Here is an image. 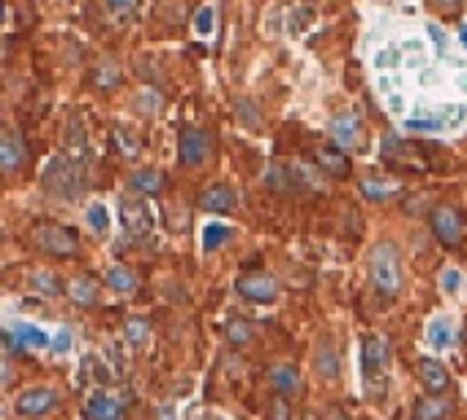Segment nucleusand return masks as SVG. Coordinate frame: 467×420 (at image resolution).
<instances>
[{
    "label": "nucleus",
    "mask_w": 467,
    "mask_h": 420,
    "mask_svg": "<svg viewBox=\"0 0 467 420\" xmlns=\"http://www.w3.org/2000/svg\"><path fill=\"white\" fill-rule=\"evenodd\" d=\"M369 273H372V281L377 286L380 295L386 297H396L399 289H402V254L399 249L383 240L372 249L369 254Z\"/></svg>",
    "instance_id": "nucleus-1"
},
{
    "label": "nucleus",
    "mask_w": 467,
    "mask_h": 420,
    "mask_svg": "<svg viewBox=\"0 0 467 420\" xmlns=\"http://www.w3.org/2000/svg\"><path fill=\"white\" fill-rule=\"evenodd\" d=\"M58 404V393L52 388H33V390H25L17 396V415L22 418H41L47 412H52Z\"/></svg>",
    "instance_id": "nucleus-2"
},
{
    "label": "nucleus",
    "mask_w": 467,
    "mask_h": 420,
    "mask_svg": "<svg viewBox=\"0 0 467 420\" xmlns=\"http://www.w3.org/2000/svg\"><path fill=\"white\" fill-rule=\"evenodd\" d=\"M432 229L446 246H457L465 238V221L451 205H440L432 210Z\"/></svg>",
    "instance_id": "nucleus-3"
},
{
    "label": "nucleus",
    "mask_w": 467,
    "mask_h": 420,
    "mask_svg": "<svg viewBox=\"0 0 467 420\" xmlns=\"http://www.w3.org/2000/svg\"><path fill=\"white\" fill-rule=\"evenodd\" d=\"M238 295H243L246 300H254V303H271L279 292V284L273 276L268 273H249V276H240L235 284Z\"/></svg>",
    "instance_id": "nucleus-4"
},
{
    "label": "nucleus",
    "mask_w": 467,
    "mask_h": 420,
    "mask_svg": "<svg viewBox=\"0 0 467 420\" xmlns=\"http://www.w3.org/2000/svg\"><path fill=\"white\" fill-rule=\"evenodd\" d=\"M361 360H364V377L366 382H380V371L388 366V342L383 336H369L361 347Z\"/></svg>",
    "instance_id": "nucleus-5"
},
{
    "label": "nucleus",
    "mask_w": 467,
    "mask_h": 420,
    "mask_svg": "<svg viewBox=\"0 0 467 420\" xmlns=\"http://www.w3.org/2000/svg\"><path fill=\"white\" fill-rule=\"evenodd\" d=\"M36 240L47 254H55V257L77 254V238H74V232H69L63 227H41L36 232Z\"/></svg>",
    "instance_id": "nucleus-6"
},
{
    "label": "nucleus",
    "mask_w": 467,
    "mask_h": 420,
    "mask_svg": "<svg viewBox=\"0 0 467 420\" xmlns=\"http://www.w3.org/2000/svg\"><path fill=\"white\" fill-rule=\"evenodd\" d=\"M123 412H126V404H121L110 393H93L82 410L85 420H123Z\"/></svg>",
    "instance_id": "nucleus-7"
},
{
    "label": "nucleus",
    "mask_w": 467,
    "mask_h": 420,
    "mask_svg": "<svg viewBox=\"0 0 467 420\" xmlns=\"http://www.w3.org/2000/svg\"><path fill=\"white\" fill-rule=\"evenodd\" d=\"M121 221L126 227V232L132 235H148L154 229V218H151V210L145 208L143 202L137 200H123L121 202Z\"/></svg>",
    "instance_id": "nucleus-8"
},
{
    "label": "nucleus",
    "mask_w": 467,
    "mask_h": 420,
    "mask_svg": "<svg viewBox=\"0 0 467 420\" xmlns=\"http://www.w3.org/2000/svg\"><path fill=\"white\" fill-rule=\"evenodd\" d=\"M418 377H421V385L429 390V393H443V390H448V385H451V377H448V368L440 363V360H435V357H421L418 360Z\"/></svg>",
    "instance_id": "nucleus-9"
},
{
    "label": "nucleus",
    "mask_w": 467,
    "mask_h": 420,
    "mask_svg": "<svg viewBox=\"0 0 467 420\" xmlns=\"http://www.w3.org/2000/svg\"><path fill=\"white\" fill-rule=\"evenodd\" d=\"M44 183H47V189L55 191V194H63V197L69 194V197H74V194L69 191V186H77L79 180L66 158H55V161L47 167V172H44Z\"/></svg>",
    "instance_id": "nucleus-10"
},
{
    "label": "nucleus",
    "mask_w": 467,
    "mask_h": 420,
    "mask_svg": "<svg viewBox=\"0 0 467 420\" xmlns=\"http://www.w3.org/2000/svg\"><path fill=\"white\" fill-rule=\"evenodd\" d=\"M211 150V137L200 129H186L180 134V161L183 164H200Z\"/></svg>",
    "instance_id": "nucleus-11"
},
{
    "label": "nucleus",
    "mask_w": 467,
    "mask_h": 420,
    "mask_svg": "<svg viewBox=\"0 0 467 420\" xmlns=\"http://www.w3.org/2000/svg\"><path fill=\"white\" fill-rule=\"evenodd\" d=\"M314 371L320 379H336L339 377V352L331 339H322L314 352Z\"/></svg>",
    "instance_id": "nucleus-12"
},
{
    "label": "nucleus",
    "mask_w": 467,
    "mask_h": 420,
    "mask_svg": "<svg viewBox=\"0 0 467 420\" xmlns=\"http://www.w3.org/2000/svg\"><path fill=\"white\" fill-rule=\"evenodd\" d=\"M268 379H271V385L279 396H293V393L301 390V377H298L295 366H290V363H276L271 368Z\"/></svg>",
    "instance_id": "nucleus-13"
},
{
    "label": "nucleus",
    "mask_w": 467,
    "mask_h": 420,
    "mask_svg": "<svg viewBox=\"0 0 467 420\" xmlns=\"http://www.w3.org/2000/svg\"><path fill=\"white\" fill-rule=\"evenodd\" d=\"M200 208L208 213H230L235 208V194L227 186H211L203 197H200Z\"/></svg>",
    "instance_id": "nucleus-14"
},
{
    "label": "nucleus",
    "mask_w": 467,
    "mask_h": 420,
    "mask_svg": "<svg viewBox=\"0 0 467 420\" xmlns=\"http://www.w3.org/2000/svg\"><path fill=\"white\" fill-rule=\"evenodd\" d=\"M358 129H361V120H358V115H353V112L336 115V118L331 120V134L336 137V142H342V145H353V142L358 140Z\"/></svg>",
    "instance_id": "nucleus-15"
},
{
    "label": "nucleus",
    "mask_w": 467,
    "mask_h": 420,
    "mask_svg": "<svg viewBox=\"0 0 467 420\" xmlns=\"http://www.w3.org/2000/svg\"><path fill=\"white\" fill-rule=\"evenodd\" d=\"M426 339L435 350H448L454 344V325L448 317H435L426 328Z\"/></svg>",
    "instance_id": "nucleus-16"
},
{
    "label": "nucleus",
    "mask_w": 467,
    "mask_h": 420,
    "mask_svg": "<svg viewBox=\"0 0 467 420\" xmlns=\"http://www.w3.org/2000/svg\"><path fill=\"white\" fill-rule=\"evenodd\" d=\"M451 415V401L446 399H421L415 404V420H446Z\"/></svg>",
    "instance_id": "nucleus-17"
},
{
    "label": "nucleus",
    "mask_w": 467,
    "mask_h": 420,
    "mask_svg": "<svg viewBox=\"0 0 467 420\" xmlns=\"http://www.w3.org/2000/svg\"><path fill=\"white\" fill-rule=\"evenodd\" d=\"M69 295H72V300L77 303V306H93L96 300H98V286H96V281L87 279V276H77V279L69 284Z\"/></svg>",
    "instance_id": "nucleus-18"
},
{
    "label": "nucleus",
    "mask_w": 467,
    "mask_h": 420,
    "mask_svg": "<svg viewBox=\"0 0 467 420\" xmlns=\"http://www.w3.org/2000/svg\"><path fill=\"white\" fill-rule=\"evenodd\" d=\"M25 158H28V153H25L22 142H17L14 137H6L0 142V164L6 172H14Z\"/></svg>",
    "instance_id": "nucleus-19"
},
{
    "label": "nucleus",
    "mask_w": 467,
    "mask_h": 420,
    "mask_svg": "<svg viewBox=\"0 0 467 420\" xmlns=\"http://www.w3.org/2000/svg\"><path fill=\"white\" fill-rule=\"evenodd\" d=\"M14 336L19 339V344L28 350V347H52V339L44 333V330H39V328H33V325H17L14 328Z\"/></svg>",
    "instance_id": "nucleus-20"
},
{
    "label": "nucleus",
    "mask_w": 467,
    "mask_h": 420,
    "mask_svg": "<svg viewBox=\"0 0 467 420\" xmlns=\"http://www.w3.org/2000/svg\"><path fill=\"white\" fill-rule=\"evenodd\" d=\"M225 336H227V342L235 344V347H243V344H249L251 339H254V328L246 322V319H240V317H235L227 322V328H225Z\"/></svg>",
    "instance_id": "nucleus-21"
},
{
    "label": "nucleus",
    "mask_w": 467,
    "mask_h": 420,
    "mask_svg": "<svg viewBox=\"0 0 467 420\" xmlns=\"http://www.w3.org/2000/svg\"><path fill=\"white\" fill-rule=\"evenodd\" d=\"M317 161L328 175H336V178L347 175V158L336 150H317Z\"/></svg>",
    "instance_id": "nucleus-22"
},
{
    "label": "nucleus",
    "mask_w": 467,
    "mask_h": 420,
    "mask_svg": "<svg viewBox=\"0 0 467 420\" xmlns=\"http://www.w3.org/2000/svg\"><path fill=\"white\" fill-rule=\"evenodd\" d=\"M129 186H132L134 191H143V194H156V191L161 189V175L154 172V169L134 172V175H132V180H129Z\"/></svg>",
    "instance_id": "nucleus-23"
},
{
    "label": "nucleus",
    "mask_w": 467,
    "mask_h": 420,
    "mask_svg": "<svg viewBox=\"0 0 467 420\" xmlns=\"http://www.w3.org/2000/svg\"><path fill=\"white\" fill-rule=\"evenodd\" d=\"M227 240H230V227H225V224H208V227L203 229V246H205V251H214V249L225 246Z\"/></svg>",
    "instance_id": "nucleus-24"
},
{
    "label": "nucleus",
    "mask_w": 467,
    "mask_h": 420,
    "mask_svg": "<svg viewBox=\"0 0 467 420\" xmlns=\"http://www.w3.org/2000/svg\"><path fill=\"white\" fill-rule=\"evenodd\" d=\"M107 284L112 289H118V292H132V289H137V276L132 271H126V268H110L107 271Z\"/></svg>",
    "instance_id": "nucleus-25"
},
{
    "label": "nucleus",
    "mask_w": 467,
    "mask_h": 420,
    "mask_svg": "<svg viewBox=\"0 0 467 420\" xmlns=\"http://www.w3.org/2000/svg\"><path fill=\"white\" fill-rule=\"evenodd\" d=\"M361 191H364V197H366V200H372V202H383V200H388V197L396 194V186L383 183V180H366V183H361Z\"/></svg>",
    "instance_id": "nucleus-26"
},
{
    "label": "nucleus",
    "mask_w": 467,
    "mask_h": 420,
    "mask_svg": "<svg viewBox=\"0 0 467 420\" xmlns=\"http://www.w3.org/2000/svg\"><path fill=\"white\" fill-rule=\"evenodd\" d=\"M151 336V325L145 322V319H140V317H132L129 322H126V339H129V344H143L145 339Z\"/></svg>",
    "instance_id": "nucleus-27"
},
{
    "label": "nucleus",
    "mask_w": 467,
    "mask_h": 420,
    "mask_svg": "<svg viewBox=\"0 0 467 420\" xmlns=\"http://www.w3.org/2000/svg\"><path fill=\"white\" fill-rule=\"evenodd\" d=\"M87 224H90V229L93 232H107L110 229V213L104 205H93V208H87Z\"/></svg>",
    "instance_id": "nucleus-28"
},
{
    "label": "nucleus",
    "mask_w": 467,
    "mask_h": 420,
    "mask_svg": "<svg viewBox=\"0 0 467 420\" xmlns=\"http://www.w3.org/2000/svg\"><path fill=\"white\" fill-rule=\"evenodd\" d=\"M443 123H440V118L437 115H424V112H418V115H413L410 120H407V129H418V132H437Z\"/></svg>",
    "instance_id": "nucleus-29"
},
{
    "label": "nucleus",
    "mask_w": 467,
    "mask_h": 420,
    "mask_svg": "<svg viewBox=\"0 0 467 420\" xmlns=\"http://www.w3.org/2000/svg\"><path fill=\"white\" fill-rule=\"evenodd\" d=\"M238 115H240L243 126H249V129H260V112H257V107H254L249 98H240V101H238Z\"/></svg>",
    "instance_id": "nucleus-30"
},
{
    "label": "nucleus",
    "mask_w": 467,
    "mask_h": 420,
    "mask_svg": "<svg viewBox=\"0 0 467 420\" xmlns=\"http://www.w3.org/2000/svg\"><path fill=\"white\" fill-rule=\"evenodd\" d=\"M33 286H36L39 292H44V295H58V292H61V284L55 281L52 273H47V271L33 276Z\"/></svg>",
    "instance_id": "nucleus-31"
},
{
    "label": "nucleus",
    "mask_w": 467,
    "mask_h": 420,
    "mask_svg": "<svg viewBox=\"0 0 467 420\" xmlns=\"http://www.w3.org/2000/svg\"><path fill=\"white\" fill-rule=\"evenodd\" d=\"M268 420H290V404L287 396H276L268 407Z\"/></svg>",
    "instance_id": "nucleus-32"
},
{
    "label": "nucleus",
    "mask_w": 467,
    "mask_h": 420,
    "mask_svg": "<svg viewBox=\"0 0 467 420\" xmlns=\"http://www.w3.org/2000/svg\"><path fill=\"white\" fill-rule=\"evenodd\" d=\"M194 28L200 36H208L214 30V8H200L194 17Z\"/></svg>",
    "instance_id": "nucleus-33"
},
{
    "label": "nucleus",
    "mask_w": 467,
    "mask_h": 420,
    "mask_svg": "<svg viewBox=\"0 0 467 420\" xmlns=\"http://www.w3.org/2000/svg\"><path fill=\"white\" fill-rule=\"evenodd\" d=\"M462 273H459V271H446V273H443V279H440V284H443V289H446V292H459V289H462Z\"/></svg>",
    "instance_id": "nucleus-34"
},
{
    "label": "nucleus",
    "mask_w": 467,
    "mask_h": 420,
    "mask_svg": "<svg viewBox=\"0 0 467 420\" xmlns=\"http://www.w3.org/2000/svg\"><path fill=\"white\" fill-rule=\"evenodd\" d=\"M52 350L58 352V355L72 350V333H69V330H58V336H55V342H52Z\"/></svg>",
    "instance_id": "nucleus-35"
},
{
    "label": "nucleus",
    "mask_w": 467,
    "mask_h": 420,
    "mask_svg": "<svg viewBox=\"0 0 467 420\" xmlns=\"http://www.w3.org/2000/svg\"><path fill=\"white\" fill-rule=\"evenodd\" d=\"M110 8H115V11L126 14V11H132V8H134V0H110Z\"/></svg>",
    "instance_id": "nucleus-36"
},
{
    "label": "nucleus",
    "mask_w": 467,
    "mask_h": 420,
    "mask_svg": "<svg viewBox=\"0 0 467 420\" xmlns=\"http://www.w3.org/2000/svg\"><path fill=\"white\" fill-rule=\"evenodd\" d=\"M429 30H432V39H435V41H440V44H446V39H443V30H437L435 25H432Z\"/></svg>",
    "instance_id": "nucleus-37"
},
{
    "label": "nucleus",
    "mask_w": 467,
    "mask_h": 420,
    "mask_svg": "<svg viewBox=\"0 0 467 420\" xmlns=\"http://www.w3.org/2000/svg\"><path fill=\"white\" fill-rule=\"evenodd\" d=\"M459 39H462V44H465V47H467V25H465V28H462V33H459Z\"/></svg>",
    "instance_id": "nucleus-38"
},
{
    "label": "nucleus",
    "mask_w": 467,
    "mask_h": 420,
    "mask_svg": "<svg viewBox=\"0 0 467 420\" xmlns=\"http://www.w3.org/2000/svg\"><path fill=\"white\" fill-rule=\"evenodd\" d=\"M437 3H440V6H454L457 0H437Z\"/></svg>",
    "instance_id": "nucleus-39"
}]
</instances>
